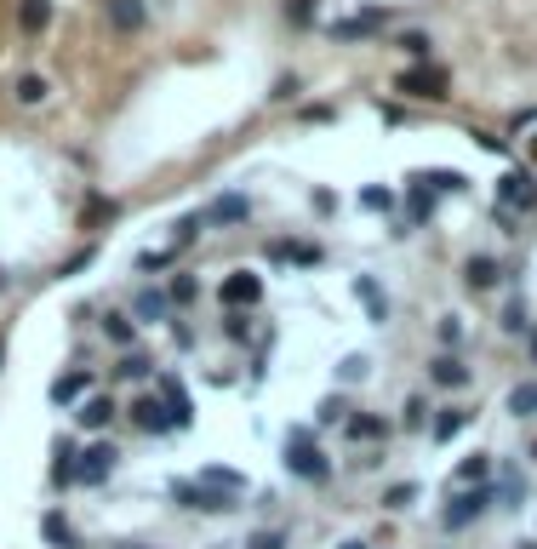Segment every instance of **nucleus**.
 <instances>
[{
    "mask_svg": "<svg viewBox=\"0 0 537 549\" xmlns=\"http://www.w3.org/2000/svg\"><path fill=\"white\" fill-rule=\"evenodd\" d=\"M286 470L297 481H332V458L320 452V440L309 430H292L286 435Z\"/></svg>",
    "mask_w": 537,
    "mask_h": 549,
    "instance_id": "f257e3e1",
    "label": "nucleus"
},
{
    "mask_svg": "<svg viewBox=\"0 0 537 549\" xmlns=\"http://www.w3.org/2000/svg\"><path fill=\"white\" fill-rule=\"evenodd\" d=\"M171 503L178 510H195V515H229V510H241L234 503V492H223V487H206V481H171Z\"/></svg>",
    "mask_w": 537,
    "mask_h": 549,
    "instance_id": "f03ea898",
    "label": "nucleus"
},
{
    "mask_svg": "<svg viewBox=\"0 0 537 549\" xmlns=\"http://www.w3.org/2000/svg\"><path fill=\"white\" fill-rule=\"evenodd\" d=\"M491 503V487H446V510H440V526L446 533H463V526H475Z\"/></svg>",
    "mask_w": 537,
    "mask_h": 549,
    "instance_id": "7ed1b4c3",
    "label": "nucleus"
},
{
    "mask_svg": "<svg viewBox=\"0 0 537 549\" xmlns=\"http://www.w3.org/2000/svg\"><path fill=\"white\" fill-rule=\"evenodd\" d=\"M400 98H423V103H440V98H452V75L440 69V63H418V69H406L400 75Z\"/></svg>",
    "mask_w": 537,
    "mask_h": 549,
    "instance_id": "20e7f679",
    "label": "nucleus"
},
{
    "mask_svg": "<svg viewBox=\"0 0 537 549\" xmlns=\"http://www.w3.org/2000/svg\"><path fill=\"white\" fill-rule=\"evenodd\" d=\"M115 463H120V452L109 447V440H92L86 452H75V481L80 487H103V481L115 475Z\"/></svg>",
    "mask_w": 537,
    "mask_h": 549,
    "instance_id": "39448f33",
    "label": "nucleus"
},
{
    "mask_svg": "<svg viewBox=\"0 0 537 549\" xmlns=\"http://www.w3.org/2000/svg\"><path fill=\"white\" fill-rule=\"evenodd\" d=\"M218 298L229 309H252L257 298H263V274H252V269H229L223 274V286H218Z\"/></svg>",
    "mask_w": 537,
    "mask_h": 549,
    "instance_id": "423d86ee",
    "label": "nucleus"
},
{
    "mask_svg": "<svg viewBox=\"0 0 537 549\" xmlns=\"http://www.w3.org/2000/svg\"><path fill=\"white\" fill-rule=\"evenodd\" d=\"M160 395H166V424L171 430H189V424H195V400H189V389L178 384V378H160Z\"/></svg>",
    "mask_w": 537,
    "mask_h": 549,
    "instance_id": "0eeeda50",
    "label": "nucleus"
},
{
    "mask_svg": "<svg viewBox=\"0 0 537 549\" xmlns=\"http://www.w3.org/2000/svg\"><path fill=\"white\" fill-rule=\"evenodd\" d=\"M498 201H503V212H521V206H537V189L526 172H503L498 178Z\"/></svg>",
    "mask_w": 537,
    "mask_h": 549,
    "instance_id": "6e6552de",
    "label": "nucleus"
},
{
    "mask_svg": "<svg viewBox=\"0 0 537 549\" xmlns=\"http://www.w3.org/2000/svg\"><path fill=\"white\" fill-rule=\"evenodd\" d=\"M383 24H389V12L372 6V12H355V17H343V24H332V35H337V40H367V35H377Z\"/></svg>",
    "mask_w": 537,
    "mask_h": 549,
    "instance_id": "1a4fd4ad",
    "label": "nucleus"
},
{
    "mask_svg": "<svg viewBox=\"0 0 537 549\" xmlns=\"http://www.w3.org/2000/svg\"><path fill=\"white\" fill-rule=\"evenodd\" d=\"M503 498V510H521L526 503V481H521V470H514V463H503V475L491 481V503Z\"/></svg>",
    "mask_w": 537,
    "mask_h": 549,
    "instance_id": "9d476101",
    "label": "nucleus"
},
{
    "mask_svg": "<svg viewBox=\"0 0 537 549\" xmlns=\"http://www.w3.org/2000/svg\"><path fill=\"white\" fill-rule=\"evenodd\" d=\"M463 281L475 286V292H491V286L503 281V269H498V258H486V252H475V258L463 264Z\"/></svg>",
    "mask_w": 537,
    "mask_h": 549,
    "instance_id": "9b49d317",
    "label": "nucleus"
},
{
    "mask_svg": "<svg viewBox=\"0 0 537 549\" xmlns=\"http://www.w3.org/2000/svg\"><path fill=\"white\" fill-rule=\"evenodd\" d=\"M109 24L120 35H138L149 24V6H143V0H109Z\"/></svg>",
    "mask_w": 537,
    "mask_h": 549,
    "instance_id": "f8f14e48",
    "label": "nucleus"
},
{
    "mask_svg": "<svg viewBox=\"0 0 537 549\" xmlns=\"http://www.w3.org/2000/svg\"><path fill=\"white\" fill-rule=\"evenodd\" d=\"M86 389H92V372L75 367V372H63L52 384V400H57V407H75V400H86Z\"/></svg>",
    "mask_w": 537,
    "mask_h": 549,
    "instance_id": "ddd939ff",
    "label": "nucleus"
},
{
    "mask_svg": "<svg viewBox=\"0 0 537 549\" xmlns=\"http://www.w3.org/2000/svg\"><path fill=\"white\" fill-rule=\"evenodd\" d=\"M52 24V0H17V29L24 35H46Z\"/></svg>",
    "mask_w": 537,
    "mask_h": 549,
    "instance_id": "4468645a",
    "label": "nucleus"
},
{
    "mask_svg": "<svg viewBox=\"0 0 537 549\" xmlns=\"http://www.w3.org/2000/svg\"><path fill=\"white\" fill-rule=\"evenodd\" d=\"M75 418H80V430H103L115 418V400L109 395H86L80 407H75Z\"/></svg>",
    "mask_w": 537,
    "mask_h": 549,
    "instance_id": "2eb2a0df",
    "label": "nucleus"
},
{
    "mask_svg": "<svg viewBox=\"0 0 537 549\" xmlns=\"http://www.w3.org/2000/svg\"><path fill=\"white\" fill-rule=\"evenodd\" d=\"M429 378H435L440 389H463L469 384V367L458 361V355H440V361H429Z\"/></svg>",
    "mask_w": 537,
    "mask_h": 549,
    "instance_id": "dca6fc26",
    "label": "nucleus"
},
{
    "mask_svg": "<svg viewBox=\"0 0 537 549\" xmlns=\"http://www.w3.org/2000/svg\"><path fill=\"white\" fill-rule=\"evenodd\" d=\"M132 424L149 430V435H166V430H171V424H166V412H160V400H149V395L132 400Z\"/></svg>",
    "mask_w": 537,
    "mask_h": 549,
    "instance_id": "f3484780",
    "label": "nucleus"
},
{
    "mask_svg": "<svg viewBox=\"0 0 537 549\" xmlns=\"http://www.w3.org/2000/svg\"><path fill=\"white\" fill-rule=\"evenodd\" d=\"M206 218H212V223H246V218H252V201H246V195H218Z\"/></svg>",
    "mask_w": 537,
    "mask_h": 549,
    "instance_id": "a211bd4d",
    "label": "nucleus"
},
{
    "mask_svg": "<svg viewBox=\"0 0 537 549\" xmlns=\"http://www.w3.org/2000/svg\"><path fill=\"white\" fill-rule=\"evenodd\" d=\"M491 475V452H469L458 463V475H452V487H480V481Z\"/></svg>",
    "mask_w": 537,
    "mask_h": 549,
    "instance_id": "6ab92c4d",
    "label": "nucleus"
},
{
    "mask_svg": "<svg viewBox=\"0 0 537 549\" xmlns=\"http://www.w3.org/2000/svg\"><path fill=\"white\" fill-rule=\"evenodd\" d=\"M429 212H435V195L412 178V183H406V223H429Z\"/></svg>",
    "mask_w": 537,
    "mask_h": 549,
    "instance_id": "aec40b11",
    "label": "nucleus"
},
{
    "mask_svg": "<svg viewBox=\"0 0 537 549\" xmlns=\"http://www.w3.org/2000/svg\"><path fill=\"white\" fill-rule=\"evenodd\" d=\"M166 309H171V298H166V292H138V298H132V315H138V321H166Z\"/></svg>",
    "mask_w": 537,
    "mask_h": 549,
    "instance_id": "412c9836",
    "label": "nucleus"
},
{
    "mask_svg": "<svg viewBox=\"0 0 537 549\" xmlns=\"http://www.w3.org/2000/svg\"><path fill=\"white\" fill-rule=\"evenodd\" d=\"M418 183L429 189V195H463V189H469L463 172H418Z\"/></svg>",
    "mask_w": 537,
    "mask_h": 549,
    "instance_id": "4be33fe9",
    "label": "nucleus"
},
{
    "mask_svg": "<svg viewBox=\"0 0 537 549\" xmlns=\"http://www.w3.org/2000/svg\"><path fill=\"white\" fill-rule=\"evenodd\" d=\"M206 487H223V492H246V475L241 470H223V463H212V470H201Z\"/></svg>",
    "mask_w": 537,
    "mask_h": 549,
    "instance_id": "5701e85b",
    "label": "nucleus"
},
{
    "mask_svg": "<svg viewBox=\"0 0 537 549\" xmlns=\"http://www.w3.org/2000/svg\"><path fill=\"white\" fill-rule=\"evenodd\" d=\"M509 418H537V384H514L509 389Z\"/></svg>",
    "mask_w": 537,
    "mask_h": 549,
    "instance_id": "b1692460",
    "label": "nucleus"
},
{
    "mask_svg": "<svg viewBox=\"0 0 537 549\" xmlns=\"http://www.w3.org/2000/svg\"><path fill=\"white\" fill-rule=\"evenodd\" d=\"M355 298H367V309H372V321H383V315H389V304H383V286L372 281V274H360V281H355Z\"/></svg>",
    "mask_w": 537,
    "mask_h": 549,
    "instance_id": "393cba45",
    "label": "nucleus"
},
{
    "mask_svg": "<svg viewBox=\"0 0 537 549\" xmlns=\"http://www.w3.org/2000/svg\"><path fill=\"white\" fill-rule=\"evenodd\" d=\"M343 430H349V440H372V447H377L383 435H389V424H383V418H349Z\"/></svg>",
    "mask_w": 537,
    "mask_h": 549,
    "instance_id": "a878e982",
    "label": "nucleus"
},
{
    "mask_svg": "<svg viewBox=\"0 0 537 549\" xmlns=\"http://www.w3.org/2000/svg\"><path fill=\"white\" fill-rule=\"evenodd\" d=\"M458 430H469V412H463V407H446V412L435 418V430H429V435H435V440H452Z\"/></svg>",
    "mask_w": 537,
    "mask_h": 549,
    "instance_id": "bb28decb",
    "label": "nucleus"
},
{
    "mask_svg": "<svg viewBox=\"0 0 537 549\" xmlns=\"http://www.w3.org/2000/svg\"><path fill=\"white\" fill-rule=\"evenodd\" d=\"M103 337H109V344H132L138 321H132V315H103Z\"/></svg>",
    "mask_w": 537,
    "mask_h": 549,
    "instance_id": "cd10ccee",
    "label": "nucleus"
},
{
    "mask_svg": "<svg viewBox=\"0 0 537 549\" xmlns=\"http://www.w3.org/2000/svg\"><path fill=\"white\" fill-rule=\"evenodd\" d=\"M52 452H57L52 458V481H57V487H69V481H75V447H69V440H57Z\"/></svg>",
    "mask_w": 537,
    "mask_h": 549,
    "instance_id": "c85d7f7f",
    "label": "nucleus"
},
{
    "mask_svg": "<svg viewBox=\"0 0 537 549\" xmlns=\"http://www.w3.org/2000/svg\"><path fill=\"white\" fill-rule=\"evenodd\" d=\"M412 503H418V487H412V481H400V487H389V492H383V510H389V515L412 510Z\"/></svg>",
    "mask_w": 537,
    "mask_h": 549,
    "instance_id": "c756f323",
    "label": "nucleus"
},
{
    "mask_svg": "<svg viewBox=\"0 0 537 549\" xmlns=\"http://www.w3.org/2000/svg\"><path fill=\"white\" fill-rule=\"evenodd\" d=\"M155 372V361H149L143 349H132V355H120V367H115V378H149Z\"/></svg>",
    "mask_w": 537,
    "mask_h": 549,
    "instance_id": "7c9ffc66",
    "label": "nucleus"
},
{
    "mask_svg": "<svg viewBox=\"0 0 537 549\" xmlns=\"http://www.w3.org/2000/svg\"><path fill=\"white\" fill-rule=\"evenodd\" d=\"M46 75H24V80H17V103H46Z\"/></svg>",
    "mask_w": 537,
    "mask_h": 549,
    "instance_id": "2f4dec72",
    "label": "nucleus"
},
{
    "mask_svg": "<svg viewBox=\"0 0 537 549\" xmlns=\"http://www.w3.org/2000/svg\"><path fill=\"white\" fill-rule=\"evenodd\" d=\"M195 292H201V281H195V274H171L166 298H171V304H195Z\"/></svg>",
    "mask_w": 537,
    "mask_h": 549,
    "instance_id": "473e14b6",
    "label": "nucleus"
},
{
    "mask_svg": "<svg viewBox=\"0 0 537 549\" xmlns=\"http://www.w3.org/2000/svg\"><path fill=\"white\" fill-rule=\"evenodd\" d=\"M395 47H400V52H406V57H418V63H423V57H429V47H435V40H429V35H423V29H406V35H400V40H395Z\"/></svg>",
    "mask_w": 537,
    "mask_h": 549,
    "instance_id": "72a5a7b5",
    "label": "nucleus"
},
{
    "mask_svg": "<svg viewBox=\"0 0 537 549\" xmlns=\"http://www.w3.org/2000/svg\"><path fill=\"white\" fill-rule=\"evenodd\" d=\"M315 418H320V424H349V400H343V395H326Z\"/></svg>",
    "mask_w": 537,
    "mask_h": 549,
    "instance_id": "f704fd0d",
    "label": "nucleus"
},
{
    "mask_svg": "<svg viewBox=\"0 0 537 549\" xmlns=\"http://www.w3.org/2000/svg\"><path fill=\"white\" fill-rule=\"evenodd\" d=\"M315 12H320V0H286V24H297V29H309Z\"/></svg>",
    "mask_w": 537,
    "mask_h": 549,
    "instance_id": "c9c22d12",
    "label": "nucleus"
},
{
    "mask_svg": "<svg viewBox=\"0 0 537 549\" xmlns=\"http://www.w3.org/2000/svg\"><path fill=\"white\" fill-rule=\"evenodd\" d=\"M526 326H532V321H526V304L509 298V304H503V332H526Z\"/></svg>",
    "mask_w": 537,
    "mask_h": 549,
    "instance_id": "e433bc0d",
    "label": "nucleus"
},
{
    "mask_svg": "<svg viewBox=\"0 0 537 549\" xmlns=\"http://www.w3.org/2000/svg\"><path fill=\"white\" fill-rule=\"evenodd\" d=\"M429 424V400L423 395H406V430H423Z\"/></svg>",
    "mask_w": 537,
    "mask_h": 549,
    "instance_id": "4c0bfd02",
    "label": "nucleus"
},
{
    "mask_svg": "<svg viewBox=\"0 0 537 549\" xmlns=\"http://www.w3.org/2000/svg\"><path fill=\"white\" fill-rule=\"evenodd\" d=\"M195 235H201V218H178V229H171V252H183Z\"/></svg>",
    "mask_w": 537,
    "mask_h": 549,
    "instance_id": "58836bf2",
    "label": "nucleus"
},
{
    "mask_svg": "<svg viewBox=\"0 0 537 549\" xmlns=\"http://www.w3.org/2000/svg\"><path fill=\"white\" fill-rule=\"evenodd\" d=\"M103 218H115V201L92 195V201H86V212H80V223H103Z\"/></svg>",
    "mask_w": 537,
    "mask_h": 549,
    "instance_id": "ea45409f",
    "label": "nucleus"
},
{
    "mask_svg": "<svg viewBox=\"0 0 537 549\" xmlns=\"http://www.w3.org/2000/svg\"><path fill=\"white\" fill-rule=\"evenodd\" d=\"M367 372H372V361H367V355H349V361L337 367V378H343V384H355V378H367Z\"/></svg>",
    "mask_w": 537,
    "mask_h": 549,
    "instance_id": "a19ab883",
    "label": "nucleus"
},
{
    "mask_svg": "<svg viewBox=\"0 0 537 549\" xmlns=\"http://www.w3.org/2000/svg\"><path fill=\"white\" fill-rule=\"evenodd\" d=\"M297 92H304V80H297V75H281V80H274V92H269V98H274V103H292Z\"/></svg>",
    "mask_w": 537,
    "mask_h": 549,
    "instance_id": "79ce46f5",
    "label": "nucleus"
},
{
    "mask_svg": "<svg viewBox=\"0 0 537 549\" xmlns=\"http://www.w3.org/2000/svg\"><path fill=\"white\" fill-rule=\"evenodd\" d=\"M440 344H463V321H458V315H440Z\"/></svg>",
    "mask_w": 537,
    "mask_h": 549,
    "instance_id": "37998d69",
    "label": "nucleus"
},
{
    "mask_svg": "<svg viewBox=\"0 0 537 549\" xmlns=\"http://www.w3.org/2000/svg\"><path fill=\"white\" fill-rule=\"evenodd\" d=\"M40 533H46L52 544H63V549H69V526H63V515H46V521H40Z\"/></svg>",
    "mask_w": 537,
    "mask_h": 549,
    "instance_id": "c03bdc74",
    "label": "nucleus"
},
{
    "mask_svg": "<svg viewBox=\"0 0 537 549\" xmlns=\"http://www.w3.org/2000/svg\"><path fill=\"white\" fill-rule=\"evenodd\" d=\"M389 189H367V195H360V206H367V212H389Z\"/></svg>",
    "mask_w": 537,
    "mask_h": 549,
    "instance_id": "a18cd8bd",
    "label": "nucleus"
},
{
    "mask_svg": "<svg viewBox=\"0 0 537 549\" xmlns=\"http://www.w3.org/2000/svg\"><path fill=\"white\" fill-rule=\"evenodd\" d=\"M223 332L234 337V344H241V337H252V321H246V315H229V321H223Z\"/></svg>",
    "mask_w": 537,
    "mask_h": 549,
    "instance_id": "49530a36",
    "label": "nucleus"
},
{
    "mask_svg": "<svg viewBox=\"0 0 537 549\" xmlns=\"http://www.w3.org/2000/svg\"><path fill=\"white\" fill-rule=\"evenodd\" d=\"M246 549H286V538H281V533H252Z\"/></svg>",
    "mask_w": 537,
    "mask_h": 549,
    "instance_id": "de8ad7c7",
    "label": "nucleus"
},
{
    "mask_svg": "<svg viewBox=\"0 0 537 549\" xmlns=\"http://www.w3.org/2000/svg\"><path fill=\"white\" fill-rule=\"evenodd\" d=\"M171 258H178V252H143V258H138V269H166Z\"/></svg>",
    "mask_w": 537,
    "mask_h": 549,
    "instance_id": "09e8293b",
    "label": "nucleus"
},
{
    "mask_svg": "<svg viewBox=\"0 0 537 549\" xmlns=\"http://www.w3.org/2000/svg\"><path fill=\"white\" fill-rule=\"evenodd\" d=\"M92 258H98V252H92V246H86V252H75V258H69V264H63V274H80V269H86V264H92Z\"/></svg>",
    "mask_w": 537,
    "mask_h": 549,
    "instance_id": "8fccbe9b",
    "label": "nucleus"
},
{
    "mask_svg": "<svg viewBox=\"0 0 537 549\" xmlns=\"http://www.w3.org/2000/svg\"><path fill=\"white\" fill-rule=\"evenodd\" d=\"M337 549H372V544H367V538H343Z\"/></svg>",
    "mask_w": 537,
    "mask_h": 549,
    "instance_id": "3c124183",
    "label": "nucleus"
},
{
    "mask_svg": "<svg viewBox=\"0 0 537 549\" xmlns=\"http://www.w3.org/2000/svg\"><path fill=\"white\" fill-rule=\"evenodd\" d=\"M12 286V274H6V264H0V292H6Z\"/></svg>",
    "mask_w": 537,
    "mask_h": 549,
    "instance_id": "603ef678",
    "label": "nucleus"
},
{
    "mask_svg": "<svg viewBox=\"0 0 537 549\" xmlns=\"http://www.w3.org/2000/svg\"><path fill=\"white\" fill-rule=\"evenodd\" d=\"M0 367H6V337H0Z\"/></svg>",
    "mask_w": 537,
    "mask_h": 549,
    "instance_id": "864d4df0",
    "label": "nucleus"
},
{
    "mask_svg": "<svg viewBox=\"0 0 537 549\" xmlns=\"http://www.w3.org/2000/svg\"><path fill=\"white\" fill-rule=\"evenodd\" d=\"M532 361H537V332H532Z\"/></svg>",
    "mask_w": 537,
    "mask_h": 549,
    "instance_id": "5fc2aeb1",
    "label": "nucleus"
},
{
    "mask_svg": "<svg viewBox=\"0 0 537 549\" xmlns=\"http://www.w3.org/2000/svg\"><path fill=\"white\" fill-rule=\"evenodd\" d=\"M514 549H537V544H514Z\"/></svg>",
    "mask_w": 537,
    "mask_h": 549,
    "instance_id": "6e6d98bb",
    "label": "nucleus"
},
{
    "mask_svg": "<svg viewBox=\"0 0 537 549\" xmlns=\"http://www.w3.org/2000/svg\"><path fill=\"white\" fill-rule=\"evenodd\" d=\"M532 463H537V440H532Z\"/></svg>",
    "mask_w": 537,
    "mask_h": 549,
    "instance_id": "4d7b16f0",
    "label": "nucleus"
},
{
    "mask_svg": "<svg viewBox=\"0 0 537 549\" xmlns=\"http://www.w3.org/2000/svg\"><path fill=\"white\" fill-rule=\"evenodd\" d=\"M532 155H537V138H532Z\"/></svg>",
    "mask_w": 537,
    "mask_h": 549,
    "instance_id": "13d9d810",
    "label": "nucleus"
}]
</instances>
